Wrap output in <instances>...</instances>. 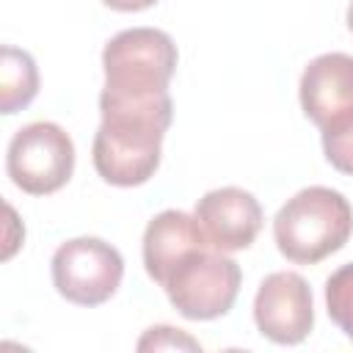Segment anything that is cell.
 <instances>
[{"label": "cell", "instance_id": "6da1fadb", "mask_svg": "<svg viewBox=\"0 0 353 353\" xmlns=\"http://www.w3.org/2000/svg\"><path fill=\"white\" fill-rule=\"evenodd\" d=\"M102 124L94 135V168L116 188H135L154 176L163 135L174 119L171 94L146 99H99Z\"/></svg>", "mask_w": 353, "mask_h": 353}, {"label": "cell", "instance_id": "7a4b0ae2", "mask_svg": "<svg viewBox=\"0 0 353 353\" xmlns=\"http://www.w3.org/2000/svg\"><path fill=\"white\" fill-rule=\"evenodd\" d=\"M353 232V210L347 199L323 185L298 190L281 204L273 218V237L281 251L295 265H317L320 259L336 254Z\"/></svg>", "mask_w": 353, "mask_h": 353}, {"label": "cell", "instance_id": "3957f363", "mask_svg": "<svg viewBox=\"0 0 353 353\" xmlns=\"http://www.w3.org/2000/svg\"><path fill=\"white\" fill-rule=\"evenodd\" d=\"M105 85L99 99H146L168 91L176 72V44L165 30L130 28L102 50Z\"/></svg>", "mask_w": 353, "mask_h": 353}, {"label": "cell", "instance_id": "277c9868", "mask_svg": "<svg viewBox=\"0 0 353 353\" xmlns=\"http://www.w3.org/2000/svg\"><path fill=\"white\" fill-rule=\"evenodd\" d=\"M240 265L215 245L190 251L163 281L171 306L188 320H215L226 314L240 292Z\"/></svg>", "mask_w": 353, "mask_h": 353}, {"label": "cell", "instance_id": "5b68a950", "mask_svg": "<svg viewBox=\"0 0 353 353\" xmlns=\"http://www.w3.org/2000/svg\"><path fill=\"white\" fill-rule=\"evenodd\" d=\"M6 171L11 182L30 196L55 193L72 179L74 143L69 132L52 121L25 124L8 143Z\"/></svg>", "mask_w": 353, "mask_h": 353}, {"label": "cell", "instance_id": "8992f818", "mask_svg": "<svg viewBox=\"0 0 353 353\" xmlns=\"http://www.w3.org/2000/svg\"><path fill=\"white\" fill-rule=\"evenodd\" d=\"M52 284L77 306L105 303L121 284L124 259L119 248L99 237H74L52 254Z\"/></svg>", "mask_w": 353, "mask_h": 353}, {"label": "cell", "instance_id": "52a82bcc", "mask_svg": "<svg viewBox=\"0 0 353 353\" xmlns=\"http://www.w3.org/2000/svg\"><path fill=\"white\" fill-rule=\"evenodd\" d=\"M254 323L276 345H298L314 325L312 290L301 273L276 270L265 276L254 298Z\"/></svg>", "mask_w": 353, "mask_h": 353}, {"label": "cell", "instance_id": "ba28073f", "mask_svg": "<svg viewBox=\"0 0 353 353\" xmlns=\"http://www.w3.org/2000/svg\"><path fill=\"white\" fill-rule=\"evenodd\" d=\"M193 215L204 229L207 240L226 254L248 248L262 229V207L254 193L232 185L204 193L196 201Z\"/></svg>", "mask_w": 353, "mask_h": 353}, {"label": "cell", "instance_id": "9c48e42d", "mask_svg": "<svg viewBox=\"0 0 353 353\" xmlns=\"http://www.w3.org/2000/svg\"><path fill=\"white\" fill-rule=\"evenodd\" d=\"M298 94L306 119L317 127L339 113L353 110V55L325 52L309 61L301 74Z\"/></svg>", "mask_w": 353, "mask_h": 353}, {"label": "cell", "instance_id": "30bf717a", "mask_svg": "<svg viewBox=\"0 0 353 353\" xmlns=\"http://www.w3.org/2000/svg\"><path fill=\"white\" fill-rule=\"evenodd\" d=\"M212 245L199 226L196 215H188L182 210H163L154 215L143 232V265L152 281L163 287L168 273L196 248Z\"/></svg>", "mask_w": 353, "mask_h": 353}, {"label": "cell", "instance_id": "8fae6325", "mask_svg": "<svg viewBox=\"0 0 353 353\" xmlns=\"http://www.w3.org/2000/svg\"><path fill=\"white\" fill-rule=\"evenodd\" d=\"M39 91V69L36 61L19 50L6 44L0 52V110L6 116L28 108Z\"/></svg>", "mask_w": 353, "mask_h": 353}, {"label": "cell", "instance_id": "7c38bea8", "mask_svg": "<svg viewBox=\"0 0 353 353\" xmlns=\"http://www.w3.org/2000/svg\"><path fill=\"white\" fill-rule=\"evenodd\" d=\"M320 138H323L325 160L336 171L353 176V110L339 113L331 121H325L320 127Z\"/></svg>", "mask_w": 353, "mask_h": 353}, {"label": "cell", "instance_id": "4fadbf2b", "mask_svg": "<svg viewBox=\"0 0 353 353\" xmlns=\"http://www.w3.org/2000/svg\"><path fill=\"white\" fill-rule=\"evenodd\" d=\"M325 306L328 317L353 339V262L334 270L325 281Z\"/></svg>", "mask_w": 353, "mask_h": 353}, {"label": "cell", "instance_id": "5bb4252c", "mask_svg": "<svg viewBox=\"0 0 353 353\" xmlns=\"http://www.w3.org/2000/svg\"><path fill=\"white\" fill-rule=\"evenodd\" d=\"M163 347H188V350H199V342L190 339L188 334H182L179 328H171V325H157V328H149L141 342H138V350H163Z\"/></svg>", "mask_w": 353, "mask_h": 353}, {"label": "cell", "instance_id": "9a60e30c", "mask_svg": "<svg viewBox=\"0 0 353 353\" xmlns=\"http://www.w3.org/2000/svg\"><path fill=\"white\" fill-rule=\"evenodd\" d=\"M102 3L113 11H143V8H152L157 0H102Z\"/></svg>", "mask_w": 353, "mask_h": 353}, {"label": "cell", "instance_id": "2e32d148", "mask_svg": "<svg viewBox=\"0 0 353 353\" xmlns=\"http://www.w3.org/2000/svg\"><path fill=\"white\" fill-rule=\"evenodd\" d=\"M347 28L353 30V0H350V6H347Z\"/></svg>", "mask_w": 353, "mask_h": 353}]
</instances>
